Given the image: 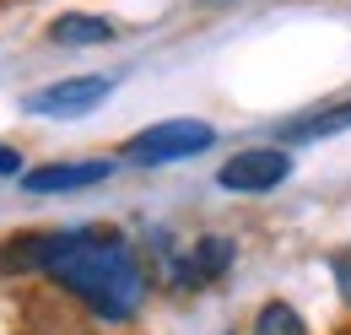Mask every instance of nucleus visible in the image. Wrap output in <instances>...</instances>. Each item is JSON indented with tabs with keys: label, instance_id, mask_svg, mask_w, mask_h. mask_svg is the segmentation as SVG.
I'll return each mask as SVG.
<instances>
[{
	"label": "nucleus",
	"instance_id": "f257e3e1",
	"mask_svg": "<svg viewBox=\"0 0 351 335\" xmlns=\"http://www.w3.org/2000/svg\"><path fill=\"white\" fill-rule=\"evenodd\" d=\"M44 270L71 297H82L97 319H114V325L135 319V308L146 303V265L130 249V238H119L108 227L54 233Z\"/></svg>",
	"mask_w": 351,
	"mask_h": 335
},
{
	"label": "nucleus",
	"instance_id": "f03ea898",
	"mask_svg": "<svg viewBox=\"0 0 351 335\" xmlns=\"http://www.w3.org/2000/svg\"><path fill=\"white\" fill-rule=\"evenodd\" d=\"M211 141H217V130L206 119H162V125H146L141 135H130L125 163H141V168L184 163V157H200Z\"/></svg>",
	"mask_w": 351,
	"mask_h": 335
},
{
	"label": "nucleus",
	"instance_id": "7ed1b4c3",
	"mask_svg": "<svg viewBox=\"0 0 351 335\" xmlns=\"http://www.w3.org/2000/svg\"><path fill=\"white\" fill-rule=\"evenodd\" d=\"M108 92H114V76H65V82H49L38 92H27L22 108L38 114V119H82Z\"/></svg>",
	"mask_w": 351,
	"mask_h": 335
},
{
	"label": "nucleus",
	"instance_id": "20e7f679",
	"mask_svg": "<svg viewBox=\"0 0 351 335\" xmlns=\"http://www.w3.org/2000/svg\"><path fill=\"white\" fill-rule=\"evenodd\" d=\"M287 178H292V152H281V146H249V152L227 157L217 173V184L232 195H265Z\"/></svg>",
	"mask_w": 351,
	"mask_h": 335
},
{
	"label": "nucleus",
	"instance_id": "39448f33",
	"mask_svg": "<svg viewBox=\"0 0 351 335\" xmlns=\"http://www.w3.org/2000/svg\"><path fill=\"white\" fill-rule=\"evenodd\" d=\"M114 173L108 157H87V163H49V168H33L22 173V189L27 195H71V189H92Z\"/></svg>",
	"mask_w": 351,
	"mask_h": 335
},
{
	"label": "nucleus",
	"instance_id": "423d86ee",
	"mask_svg": "<svg viewBox=\"0 0 351 335\" xmlns=\"http://www.w3.org/2000/svg\"><path fill=\"white\" fill-rule=\"evenodd\" d=\"M232 254H238V249H232V238H221V233H206L195 249L178 259V281H189V287H195V281H211V276H221V270L232 265Z\"/></svg>",
	"mask_w": 351,
	"mask_h": 335
},
{
	"label": "nucleus",
	"instance_id": "0eeeda50",
	"mask_svg": "<svg viewBox=\"0 0 351 335\" xmlns=\"http://www.w3.org/2000/svg\"><path fill=\"white\" fill-rule=\"evenodd\" d=\"M341 130H351V97L324 103V108H313L303 119H292L281 135H287V141H324V135H341Z\"/></svg>",
	"mask_w": 351,
	"mask_h": 335
},
{
	"label": "nucleus",
	"instance_id": "6e6552de",
	"mask_svg": "<svg viewBox=\"0 0 351 335\" xmlns=\"http://www.w3.org/2000/svg\"><path fill=\"white\" fill-rule=\"evenodd\" d=\"M49 238H54V233H27V238L0 244V276H11V270H44Z\"/></svg>",
	"mask_w": 351,
	"mask_h": 335
},
{
	"label": "nucleus",
	"instance_id": "1a4fd4ad",
	"mask_svg": "<svg viewBox=\"0 0 351 335\" xmlns=\"http://www.w3.org/2000/svg\"><path fill=\"white\" fill-rule=\"evenodd\" d=\"M49 38L71 43V49H76V43H108L114 38V22H108V16H60V22L49 27Z\"/></svg>",
	"mask_w": 351,
	"mask_h": 335
},
{
	"label": "nucleus",
	"instance_id": "9d476101",
	"mask_svg": "<svg viewBox=\"0 0 351 335\" xmlns=\"http://www.w3.org/2000/svg\"><path fill=\"white\" fill-rule=\"evenodd\" d=\"M254 335H308V325L292 303H265L254 319Z\"/></svg>",
	"mask_w": 351,
	"mask_h": 335
},
{
	"label": "nucleus",
	"instance_id": "9b49d317",
	"mask_svg": "<svg viewBox=\"0 0 351 335\" xmlns=\"http://www.w3.org/2000/svg\"><path fill=\"white\" fill-rule=\"evenodd\" d=\"M22 173V152L16 146H0V178H16Z\"/></svg>",
	"mask_w": 351,
	"mask_h": 335
},
{
	"label": "nucleus",
	"instance_id": "f8f14e48",
	"mask_svg": "<svg viewBox=\"0 0 351 335\" xmlns=\"http://www.w3.org/2000/svg\"><path fill=\"white\" fill-rule=\"evenodd\" d=\"M335 276H341V292H346V303H351V259H346V254L335 259Z\"/></svg>",
	"mask_w": 351,
	"mask_h": 335
},
{
	"label": "nucleus",
	"instance_id": "ddd939ff",
	"mask_svg": "<svg viewBox=\"0 0 351 335\" xmlns=\"http://www.w3.org/2000/svg\"><path fill=\"white\" fill-rule=\"evenodd\" d=\"M195 5H206V11H221V5H243V0H195Z\"/></svg>",
	"mask_w": 351,
	"mask_h": 335
}]
</instances>
